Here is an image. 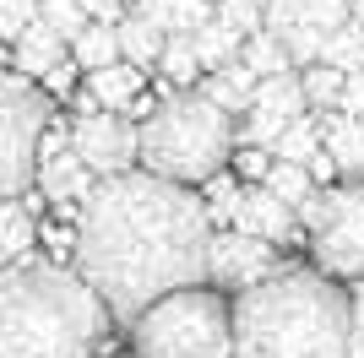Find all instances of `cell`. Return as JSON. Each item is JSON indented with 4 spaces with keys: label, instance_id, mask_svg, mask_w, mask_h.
Masks as SVG:
<instances>
[{
    "label": "cell",
    "instance_id": "cell-1",
    "mask_svg": "<svg viewBox=\"0 0 364 358\" xmlns=\"http://www.w3.org/2000/svg\"><path fill=\"white\" fill-rule=\"evenodd\" d=\"M213 239V212L191 185L125 168L98 179V190L82 201L71 261L131 326L147 304L207 283Z\"/></svg>",
    "mask_w": 364,
    "mask_h": 358
},
{
    "label": "cell",
    "instance_id": "cell-2",
    "mask_svg": "<svg viewBox=\"0 0 364 358\" xmlns=\"http://www.w3.org/2000/svg\"><path fill=\"white\" fill-rule=\"evenodd\" d=\"M353 331V293L321 266H277L234 293V358H348Z\"/></svg>",
    "mask_w": 364,
    "mask_h": 358
},
{
    "label": "cell",
    "instance_id": "cell-3",
    "mask_svg": "<svg viewBox=\"0 0 364 358\" xmlns=\"http://www.w3.org/2000/svg\"><path fill=\"white\" fill-rule=\"evenodd\" d=\"M109 315L76 266H11L0 277V358H92Z\"/></svg>",
    "mask_w": 364,
    "mask_h": 358
},
{
    "label": "cell",
    "instance_id": "cell-4",
    "mask_svg": "<svg viewBox=\"0 0 364 358\" xmlns=\"http://www.w3.org/2000/svg\"><path fill=\"white\" fill-rule=\"evenodd\" d=\"M240 152V114H228L207 92H168L141 119V168L180 185H207L228 174Z\"/></svg>",
    "mask_w": 364,
    "mask_h": 358
},
{
    "label": "cell",
    "instance_id": "cell-5",
    "mask_svg": "<svg viewBox=\"0 0 364 358\" xmlns=\"http://www.w3.org/2000/svg\"><path fill=\"white\" fill-rule=\"evenodd\" d=\"M136 358H234V293L213 283L180 288L131 320Z\"/></svg>",
    "mask_w": 364,
    "mask_h": 358
},
{
    "label": "cell",
    "instance_id": "cell-6",
    "mask_svg": "<svg viewBox=\"0 0 364 358\" xmlns=\"http://www.w3.org/2000/svg\"><path fill=\"white\" fill-rule=\"evenodd\" d=\"M44 131H49V98L16 71L0 82V190L28 195L38 185L44 163Z\"/></svg>",
    "mask_w": 364,
    "mask_h": 358
},
{
    "label": "cell",
    "instance_id": "cell-7",
    "mask_svg": "<svg viewBox=\"0 0 364 358\" xmlns=\"http://www.w3.org/2000/svg\"><path fill=\"white\" fill-rule=\"evenodd\" d=\"M310 223V255L337 283H364V185L316 190L299 207Z\"/></svg>",
    "mask_w": 364,
    "mask_h": 358
},
{
    "label": "cell",
    "instance_id": "cell-8",
    "mask_svg": "<svg viewBox=\"0 0 364 358\" xmlns=\"http://www.w3.org/2000/svg\"><path fill=\"white\" fill-rule=\"evenodd\" d=\"M71 147L87 158L98 174H125L131 163H141V125L120 114V109H92V114H76Z\"/></svg>",
    "mask_w": 364,
    "mask_h": 358
},
{
    "label": "cell",
    "instance_id": "cell-9",
    "mask_svg": "<svg viewBox=\"0 0 364 358\" xmlns=\"http://www.w3.org/2000/svg\"><path fill=\"white\" fill-rule=\"evenodd\" d=\"M277 271L272 239L245 234V228H228V234L213 239V261H207V283L223 288V293H245V288L267 283Z\"/></svg>",
    "mask_w": 364,
    "mask_h": 358
},
{
    "label": "cell",
    "instance_id": "cell-10",
    "mask_svg": "<svg viewBox=\"0 0 364 358\" xmlns=\"http://www.w3.org/2000/svg\"><path fill=\"white\" fill-rule=\"evenodd\" d=\"M234 228L261 234V239H272V244H289V239H299V207H289V201L272 195L267 185H250L240 217H234Z\"/></svg>",
    "mask_w": 364,
    "mask_h": 358
},
{
    "label": "cell",
    "instance_id": "cell-11",
    "mask_svg": "<svg viewBox=\"0 0 364 358\" xmlns=\"http://www.w3.org/2000/svg\"><path fill=\"white\" fill-rule=\"evenodd\" d=\"M92 174H98V168L76 147H65V152H49L44 163H38V190H44L49 201H87V195L98 190Z\"/></svg>",
    "mask_w": 364,
    "mask_h": 358
},
{
    "label": "cell",
    "instance_id": "cell-12",
    "mask_svg": "<svg viewBox=\"0 0 364 358\" xmlns=\"http://www.w3.org/2000/svg\"><path fill=\"white\" fill-rule=\"evenodd\" d=\"M321 141H326V163L348 179H364V119L348 109H326L321 119Z\"/></svg>",
    "mask_w": 364,
    "mask_h": 358
},
{
    "label": "cell",
    "instance_id": "cell-13",
    "mask_svg": "<svg viewBox=\"0 0 364 358\" xmlns=\"http://www.w3.org/2000/svg\"><path fill=\"white\" fill-rule=\"evenodd\" d=\"M65 60H71V38H60V33L49 28L44 16H38V22H33L22 38H16V71H22V76L49 82V76L60 71Z\"/></svg>",
    "mask_w": 364,
    "mask_h": 358
},
{
    "label": "cell",
    "instance_id": "cell-14",
    "mask_svg": "<svg viewBox=\"0 0 364 358\" xmlns=\"http://www.w3.org/2000/svg\"><path fill=\"white\" fill-rule=\"evenodd\" d=\"M120 49H125V60H136L141 71L164 60V49H168V28L147 11V0H141L136 11H125V22H120Z\"/></svg>",
    "mask_w": 364,
    "mask_h": 358
},
{
    "label": "cell",
    "instance_id": "cell-15",
    "mask_svg": "<svg viewBox=\"0 0 364 358\" xmlns=\"http://www.w3.org/2000/svg\"><path fill=\"white\" fill-rule=\"evenodd\" d=\"M87 92L98 98V109H125L131 98H141V65L136 60H114L104 71H87Z\"/></svg>",
    "mask_w": 364,
    "mask_h": 358
},
{
    "label": "cell",
    "instance_id": "cell-16",
    "mask_svg": "<svg viewBox=\"0 0 364 358\" xmlns=\"http://www.w3.org/2000/svg\"><path fill=\"white\" fill-rule=\"evenodd\" d=\"M256 87H261V76L250 71V65H245V60H234V65H223V71H213L207 76V98H213V104H223L228 114H245V109L256 104Z\"/></svg>",
    "mask_w": 364,
    "mask_h": 358
},
{
    "label": "cell",
    "instance_id": "cell-17",
    "mask_svg": "<svg viewBox=\"0 0 364 358\" xmlns=\"http://www.w3.org/2000/svg\"><path fill=\"white\" fill-rule=\"evenodd\" d=\"M125 49H120V28L114 22H92L82 38H71V60L82 65V71H104V65H114Z\"/></svg>",
    "mask_w": 364,
    "mask_h": 358
},
{
    "label": "cell",
    "instance_id": "cell-18",
    "mask_svg": "<svg viewBox=\"0 0 364 358\" xmlns=\"http://www.w3.org/2000/svg\"><path fill=\"white\" fill-rule=\"evenodd\" d=\"M256 109H272V114H283V119H299L304 109H310V98H304V76H294V71H283V76H261Z\"/></svg>",
    "mask_w": 364,
    "mask_h": 358
},
{
    "label": "cell",
    "instance_id": "cell-19",
    "mask_svg": "<svg viewBox=\"0 0 364 358\" xmlns=\"http://www.w3.org/2000/svg\"><path fill=\"white\" fill-rule=\"evenodd\" d=\"M316 152H326V141H321V119L299 114L283 125V136L272 141V158H283V163H316Z\"/></svg>",
    "mask_w": 364,
    "mask_h": 358
},
{
    "label": "cell",
    "instance_id": "cell-20",
    "mask_svg": "<svg viewBox=\"0 0 364 358\" xmlns=\"http://www.w3.org/2000/svg\"><path fill=\"white\" fill-rule=\"evenodd\" d=\"M240 60L245 65H250V71L256 76H283L294 65V55H289V44H283V38H277V33H250V38H245V49H240Z\"/></svg>",
    "mask_w": 364,
    "mask_h": 358
},
{
    "label": "cell",
    "instance_id": "cell-21",
    "mask_svg": "<svg viewBox=\"0 0 364 358\" xmlns=\"http://www.w3.org/2000/svg\"><path fill=\"white\" fill-rule=\"evenodd\" d=\"M343 92H348V71H337V65H326V60H316V65H304V98H310V109H343Z\"/></svg>",
    "mask_w": 364,
    "mask_h": 358
},
{
    "label": "cell",
    "instance_id": "cell-22",
    "mask_svg": "<svg viewBox=\"0 0 364 358\" xmlns=\"http://www.w3.org/2000/svg\"><path fill=\"white\" fill-rule=\"evenodd\" d=\"M321 60L337 65V71H348V76L364 71V28H359V22H343V28L321 44Z\"/></svg>",
    "mask_w": 364,
    "mask_h": 358
},
{
    "label": "cell",
    "instance_id": "cell-23",
    "mask_svg": "<svg viewBox=\"0 0 364 358\" xmlns=\"http://www.w3.org/2000/svg\"><path fill=\"white\" fill-rule=\"evenodd\" d=\"M267 190H272V195H283L289 207H304V201L316 195L310 163H283V158H277V163H272V174H267Z\"/></svg>",
    "mask_w": 364,
    "mask_h": 358
},
{
    "label": "cell",
    "instance_id": "cell-24",
    "mask_svg": "<svg viewBox=\"0 0 364 358\" xmlns=\"http://www.w3.org/2000/svg\"><path fill=\"white\" fill-rule=\"evenodd\" d=\"M147 11L164 22L168 33H196L207 16H213V6L207 0H147Z\"/></svg>",
    "mask_w": 364,
    "mask_h": 358
},
{
    "label": "cell",
    "instance_id": "cell-25",
    "mask_svg": "<svg viewBox=\"0 0 364 358\" xmlns=\"http://www.w3.org/2000/svg\"><path fill=\"white\" fill-rule=\"evenodd\" d=\"M158 71L168 76V82H191V76L201 71V55H196V38L191 33H168V49H164V60H158Z\"/></svg>",
    "mask_w": 364,
    "mask_h": 358
},
{
    "label": "cell",
    "instance_id": "cell-26",
    "mask_svg": "<svg viewBox=\"0 0 364 358\" xmlns=\"http://www.w3.org/2000/svg\"><path fill=\"white\" fill-rule=\"evenodd\" d=\"M38 16H44V22L60 33V38H82V33L92 28L87 0H44V11H38Z\"/></svg>",
    "mask_w": 364,
    "mask_h": 358
},
{
    "label": "cell",
    "instance_id": "cell-27",
    "mask_svg": "<svg viewBox=\"0 0 364 358\" xmlns=\"http://www.w3.org/2000/svg\"><path fill=\"white\" fill-rule=\"evenodd\" d=\"M207 212H213V223H234L240 217V207H245V190H240V179H228V174H218V179H207Z\"/></svg>",
    "mask_w": 364,
    "mask_h": 358
},
{
    "label": "cell",
    "instance_id": "cell-28",
    "mask_svg": "<svg viewBox=\"0 0 364 358\" xmlns=\"http://www.w3.org/2000/svg\"><path fill=\"white\" fill-rule=\"evenodd\" d=\"M267 6H272V0H218V16H223L234 33L250 38V33L267 28Z\"/></svg>",
    "mask_w": 364,
    "mask_h": 358
},
{
    "label": "cell",
    "instance_id": "cell-29",
    "mask_svg": "<svg viewBox=\"0 0 364 358\" xmlns=\"http://www.w3.org/2000/svg\"><path fill=\"white\" fill-rule=\"evenodd\" d=\"M0 228H6V234H0V250L16 261L22 244L33 239V223H28V212H22V195H6V223H0Z\"/></svg>",
    "mask_w": 364,
    "mask_h": 358
},
{
    "label": "cell",
    "instance_id": "cell-30",
    "mask_svg": "<svg viewBox=\"0 0 364 358\" xmlns=\"http://www.w3.org/2000/svg\"><path fill=\"white\" fill-rule=\"evenodd\" d=\"M38 11H44V0H0V33L16 44V38L38 22Z\"/></svg>",
    "mask_w": 364,
    "mask_h": 358
},
{
    "label": "cell",
    "instance_id": "cell-31",
    "mask_svg": "<svg viewBox=\"0 0 364 358\" xmlns=\"http://www.w3.org/2000/svg\"><path fill=\"white\" fill-rule=\"evenodd\" d=\"M234 168H240V179H261V185H267V174H272L267 147H240L234 152Z\"/></svg>",
    "mask_w": 364,
    "mask_h": 358
},
{
    "label": "cell",
    "instance_id": "cell-32",
    "mask_svg": "<svg viewBox=\"0 0 364 358\" xmlns=\"http://www.w3.org/2000/svg\"><path fill=\"white\" fill-rule=\"evenodd\" d=\"M343 109L364 119V71H353V76H348V92H343Z\"/></svg>",
    "mask_w": 364,
    "mask_h": 358
},
{
    "label": "cell",
    "instance_id": "cell-33",
    "mask_svg": "<svg viewBox=\"0 0 364 358\" xmlns=\"http://www.w3.org/2000/svg\"><path fill=\"white\" fill-rule=\"evenodd\" d=\"M87 11H92V22H114V28L125 22V16H120V0H87Z\"/></svg>",
    "mask_w": 364,
    "mask_h": 358
},
{
    "label": "cell",
    "instance_id": "cell-34",
    "mask_svg": "<svg viewBox=\"0 0 364 358\" xmlns=\"http://www.w3.org/2000/svg\"><path fill=\"white\" fill-rule=\"evenodd\" d=\"M353 326L364 331V283H353Z\"/></svg>",
    "mask_w": 364,
    "mask_h": 358
},
{
    "label": "cell",
    "instance_id": "cell-35",
    "mask_svg": "<svg viewBox=\"0 0 364 358\" xmlns=\"http://www.w3.org/2000/svg\"><path fill=\"white\" fill-rule=\"evenodd\" d=\"M348 358H364V331H353V353Z\"/></svg>",
    "mask_w": 364,
    "mask_h": 358
},
{
    "label": "cell",
    "instance_id": "cell-36",
    "mask_svg": "<svg viewBox=\"0 0 364 358\" xmlns=\"http://www.w3.org/2000/svg\"><path fill=\"white\" fill-rule=\"evenodd\" d=\"M353 22H359V28H364V0H353Z\"/></svg>",
    "mask_w": 364,
    "mask_h": 358
}]
</instances>
